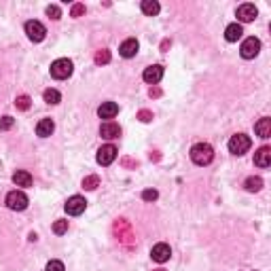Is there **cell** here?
<instances>
[{
  "label": "cell",
  "mask_w": 271,
  "mask_h": 271,
  "mask_svg": "<svg viewBox=\"0 0 271 271\" xmlns=\"http://www.w3.org/2000/svg\"><path fill=\"white\" fill-rule=\"evenodd\" d=\"M189 155H191V161L195 165H210L212 159H214V148L207 142H197Z\"/></svg>",
  "instance_id": "1"
},
{
  "label": "cell",
  "mask_w": 271,
  "mask_h": 271,
  "mask_svg": "<svg viewBox=\"0 0 271 271\" xmlns=\"http://www.w3.org/2000/svg\"><path fill=\"white\" fill-rule=\"evenodd\" d=\"M74 70V64L68 57H60V60H55L53 64H51V77L57 79V80H64L72 74Z\"/></svg>",
  "instance_id": "2"
},
{
  "label": "cell",
  "mask_w": 271,
  "mask_h": 271,
  "mask_svg": "<svg viewBox=\"0 0 271 271\" xmlns=\"http://www.w3.org/2000/svg\"><path fill=\"white\" fill-rule=\"evenodd\" d=\"M250 146H252V140H250V136H246V134H235V136H231V140H229V151L233 155H244L250 151Z\"/></svg>",
  "instance_id": "3"
},
{
  "label": "cell",
  "mask_w": 271,
  "mask_h": 271,
  "mask_svg": "<svg viewBox=\"0 0 271 271\" xmlns=\"http://www.w3.org/2000/svg\"><path fill=\"white\" fill-rule=\"evenodd\" d=\"M4 204H7L9 210H15V212H21L28 207V195L24 191H11L7 195V199H4Z\"/></svg>",
  "instance_id": "4"
},
{
  "label": "cell",
  "mask_w": 271,
  "mask_h": 271,
  "mask_svg": "<svg viewBox=\"0 0 271 271\" xmlns=\"http://www.w3.org/2000/svg\"><path fill=\"white\" fill-rule=\"evenodd\" d=\"M258 51H261V40L255 38V36H248L244 43H241L239 53H241L244 60H255V57L258 55Z\"/></svg>",
  "instance_id": "5"
},
{
  "label": "cell",
  "mask_w": 271,
  "mask_h": 271,
  "mask_svg": "<svg viewBox=\"0 0 271 271\" xmlns=\"http://www.w3.org/2000/svg\"><path fill=\"white\" fill-rule=\"evenodd\" d=\"M26 34H28V38H30L32 43H40V40H45L47 28L40 24V21H36V19H30V21H26Z\"/></svg>",
  "instance_id": "6"
},
{
  "label": "cell",
  "mask_w": 271,
  "mask_h": 271,
  "mask_svg": "<svg viewBox=\"0 0 271 271\" xmlns=\"http://www.w3.org/2000/svg\"><path fill=\"white\" fill-rule=\"evenodd\" d=\"M85 207H87L85 197H80V195H72V197L66 201L64 210H66V214H70V216H80L85 212Z\"/></svg>",
  "instance_id": "7"
},
{
  "label": "cell",
  "mask_w": 271,
  "mask_h": 271,
  "mask_svg": "<svg viewBox=\"0 0 271 271\" xmlns=\"http://www.w3.org/2000/svg\"><path fill=\"white\" fill-rule=\"evenodd\" d=\"M235 15H238V19L241 21V24H250V21L256 19L258 15V9L255 7V4H239L238 11H235Z\"/></svg>",
  "instance_id": "8"
},
{
  "label": "cell",
  "mask_w": 271,
  "mask_h": 271,
  "mask_svg": "<svg viewBox=\"0 0 271 271\" xmlns=\"http://www.w3.org/2000/svg\"><path fill=\"white\" fill-rule=\"evenodd\" d=\"M114 159H117V146H112V144L102 146L100 151H97V157H96V161L100 165H111Z\"/></svg>",
  "instance_id": "9"
},
{
  "label": "cell",
  "mask_w": 271,
  "mask_h": 271,
  "mask_svg": "<svg viewBox=\"0 0 271 271\" xmlns=\"http://www.w3.org/2000/svg\"><path fill=\"white\" fill-rule=\"evenodd\" d=\"M151 256H153V261L155 263H165V261H170V256H172V250H170V246L168 244H155L153 246V250H151Z\"/></svg>",
  "instance_id": "10"
},
{
  "label": "cell",
  "mask_w": 271,
  "mask_h": 271,
  "mask_svg": "<svg viewBox=\"0 0 271 271\" xmlns=\"http://www.w3.org/2000/svg\"><path fill=\"white\" fill-rule=\"evenodd\" d=\"M142 79L146 80L148 85H157L161 79H163V66L155 64V66H148L146 70L142 72Z\"/></svg>",
  "instance_id": "11"
},
{
  "label": "cell",
  "mask_w": 271,
  "mask_h": 271,
  "mask_svg": "<svg viewBox=\"0 0 271 271\" xmlns=\"http://www.w3.org/2000/svg\"><path fill=\"white\" fill-rule=\"evenodd\" d=\"M100 136L106 138V140H114V138L121 136V128L114 121H104V123L100 125Z\"/></svg>",
  "instance_id": "12"
},
{
  "label": "cell",
  "mask_w": 271,
  "mask_h": 271,
  "mask_svg": "<svg viewBox=\"0 0 271 271\" xmlns=\"http://www.w3.org/2000/svg\"><path fill=\"white\" fill-rule=\"evenodd\" d=\"M97 114H100V119H106L111 121L119 114V104L117 102H104L100 108H97Z\"/></svg>",
  "instance_id": "13"
},
{
  "label": "cell",
  "mask_w": 271,
  "mask_h": 271,
  "mask_svg": "<svg viewBox=\"0 0 271 271\" xmlns=\"http://www.w3.org/2000/svg\"><path fill=\"white\" fill-rule=\"evenodd\" d=\"M138 49H140V45H138V40L136 38H128V40H123L121 43V47H119V53L121 57H134L138 53Z\"/></svg>",
  "instance_id": "14"
},
{
  "label": "cell",
  "mask_w": 271,
  "mask_h": 271,
  "mask_svg": "<svg viewBox=\"0 0 271 271\" xmlns=\"http://www.w3.org/2000/svg\"><path fill=\"white\" fill-rule=\"evenodd\" d=\"M255 165H258V168H269L271 165V148L269 146H261L255 153Z\"/></svg>",
  "instance_id": "15"
},
{
  "label": "cell",
  "mask_w": 271,
  "mask_h": 271,
  "mask_svg": "<svg viewBox=\"0 0 271 271\" xmlns=\"http://www.w3.org/2000/svg\"><path fill=\"white\" fill-rule=\"evenodd\" d=\"M53 129H55L53 119H40L38 125H36V136H40V138H49L51 134H53Z\"/></svg>",
  "instance_id": "16"
},
{
  "label": "cell",
  "mask_w": 271,
  "mask_h": 271,
  "mask_svg": "<svg viewBox=\"0 0 271 271\" xmlns=\"http://www.w3.org/2000/svg\"><path fill=\"white\" fill-rule=\"evenodd\" d=\"M241 34H244V28H241V24H231L227 26V30H224V38L229 40V43H238V40L241 38Z\"/></svg>",
  "instance_id": "17"
},
{
  "label": "cell",
  "mask_w": 271,
  "mask_h": 271,
  "mask_svg": "<svg viewBox=\"0 0 271 271\" xmlns=\"http://www.w3.org/2000/svg\"><path fill=\"white\" fill-rule=\"evenodd\" d=\"M255 131H256V136L258 138H263V140H267V138L271 136V119L267 117H263L258 123L255 125Z\"/></svg>",
  "instance_id": "18"
},
{
  "label": "cell",
  "mask_w": 271,
  "mask_h": 271,
  "mask_svg": "<svg viewBox=\"0 0 271 271\" xmlns=\"http://www.w3.org/2000/svg\"><path fill=\"white\" fill-rule=\"evenodd\" d=\"M13 184H17V187H30V184H32L30 172H26V170L15 172V174H13Z\"/></svg>",
  "instance_id": "19"
},
{
  "label": "cell",
  "mask_w": 271,
  "mask_h": 271,
  "mask_svg": "<svg viewBox=\"0 0 271 271\" xmlns=\"http://www.w3.org/2000/svg\"><path fill=\"white\" fill-rule=\"evenodd\" d=\"M140 9H142V13H144V15H148V17L157 15L159 11H161V7H159V2H155V0H142Z\"/></svg>",
  "instance_id": "20"
},
{
  "label": "cell",
  "mask_w": 271,
  "mask_h": 271,
  "mask_svg": "<svg viewBox=\"0 0 271 271\" xmlns=\"http://www.w3.org/2000/svg\"><path fill=\"white\" fill-rule=\"evenodd\" d=\"M246 191H250V193H258L263 189V178H258V176H250L246 180Z\"/></svg>",
  "instance_id": "21"
},
{
  "label": "cell",
  "mask_w": 271,
  "mask_h": 271,
  "mask_svg": "<svg viewBox=\"0 0 271 271\" xmlns=\"http://www.w3.org/2000/svg\"><path fill=\"white\" fill-rule=\"evenodd\" d=\"M43 97H45V102L47 104H60V100H62V96H60V91L57 89H45Z\"/></svg>",
  "instance_id": "22"
},
{
  "label": "cell",
  "mask_w": 271,
  "mask_h": 271,
  "mask_svg": "<svg viewBox=\"0 0 271 271\" xmlns=\"http://www.w3.org/2000/svg\"><path fill=\"white\" fill-rule=\"evenodd\" d=\"M97 184H100V178H97L96 174H91V176H87L83 180V189H87V191H94Z\"/></svg>",
  "instance_id": "23"
},
{
  "label": "cell",
  "mask_w": 271,
  "mask_h": 271,
  "mask_svg": "<svg viewBox=\"0 0 271 271\" xmlns=\"http://www.w3.org/2000/svg\"><path fill=\"white\" fill-rule=\"evenodd\" d=\"M108 62H111V51H106V49L97 51L96 53V64L102 66V64H108Z\"/></svg>",
  "instance_id": "24"
},
{
  "label": "cell",
  "mask_w": 271,
  "mask_h": 271,
  "mask_svg": "<svg viewBox=\"0 0 271 271\" xmlns=\"http://www.w3.org/2000/svg\"><path fill=\"white\" fill-rule=\"evenodd\" d=\"M66 231H68V221H62L60 218V221L53 223V233L55 235H64Z\"/></svg>",
  "instance_id": "25"
},
{
  "label": "cell",
  "mask_w": 271,
  "mask_h": 271,
  "mask_svg": "<svg viewBox=\"0 0 271 271\" xmlns=\"http://www.w3.org/2000/svg\"><path fill=\"white\" fill-rule=\"evenodd\" d=\"M30 96H19V97H17V100H15V106L17 108H21V111H28V108H30Z\"/></svg>",
  "instance_id": "26"
},
{
  "label": "cell",
  "mask_w": 271,
  "mask_h": 271,
  "mask_svg": "<svg viewBox=\"0 0 271 271\" xmlns=\"http://www.w3.org/2000/svg\"><path fill=\"white\" fill-rule=\"evenodd\" d=\"M45 271H66V267H64V263L62 261H49L47 267H45Z\"/></svg>",
  "instance_id": "27"
},
{
  "label": "cell",
  "mask_w": 271,
  "mask_h": 271,
  "mask_svg": "<svg viewBox=\"0 0 271 271\" xmlns=\"http://www.w3.org/2000/svg\"><path fill=\"white\" fill-rule=\"evenodd\" d=\"M13 125H15V119H13V117H9V114H7V117H2V119H0V129H2V131L11 129Z\"/></svg>",
  "instance_id": "28"
},
{
  "label": "cell",
  "mask_w": 271,
  "mask_h": 271,
  "mask_svg": "<svg viewBox=\"0 0 271 271\" xmlns=\"http://www.w3.org/2000/svg\"><path fill=\"white\" fill-rule=\"evenodd\" d=\"M47 15L51 17V19H60L62 11H60V7H55V4H49V7H47Z\"/></svg>",
  "instance_id": "29"
},
{
  "label": "cell",
  "mask_w": 271,
  "mask_h": 271,
  "mask_svg": "<svg viewBox=\"0 0 271 271\" xmlns=\"http://www.w3.org/2000/svg\"><path fill=\"white\" fill-rule=\"evenodd\" d=\"M159 197V193L155 191V189H146V191H142V199L144 201H155Z\"/></svg>",
  "instance_id": "30"
},
{
  "label": "cell",
  "mask_w": 271,
  "mask_h": 271,
  "mask_svg": "<svg viewBox=\"0 0 271 271\" xmlns=\"http://www.w3.org/2000/svg\"><path fill=\"white\" fill-rule=\"evenodd\" d=\"M85 13V4H74V7L70 9V15L72 17H80Z\"/></svg>",
  "instance_id": "31"
},
{
  "label": "cell",
  "mask_w": 271,
  "mask_h": 271,
  "mask_svg": "<svg viewBox=\"0 0 271 271\" xmlns=\"http://www.w3.org/2000/svg\"><path fill=\"white\" fill-rule=\"evenodd\" d=\"M140 121H151V112L142 111V112H140Z\"/></svg>",
  "instance_id": "32"
},
{
  "label": "cell",
  "mask_w": 271,
  "mask_h": 271,
  "mask_svg": "<svg viewBox=\"0 0 271 271\" xmlns=\"http://www.w3.org/2000/svg\"><path fill=\"white\" fill-rule=\"evenodd\" d=\"M159 271H163V269H159Z\"/></svg>",
  "instance_id": "33"
}]
</instances>
